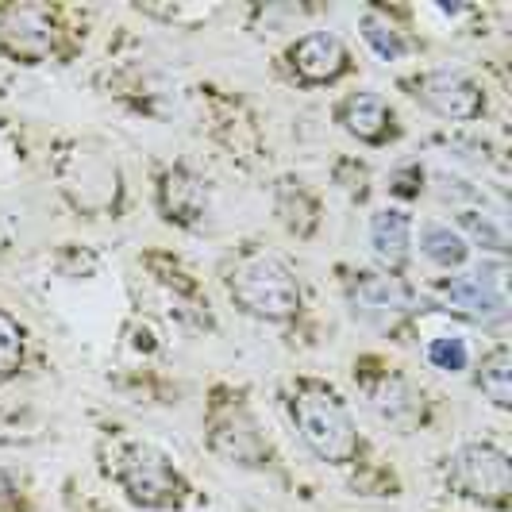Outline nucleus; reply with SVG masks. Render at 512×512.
<instances>
[{"label":"nucleus","instance_id":"obj_11","mask_svg":"<svg viewBox=\"0 0 512 512\" xmlns=\"http://www.w3.org/2000/svg\"><path fill=\"white\" fill-rule=\"evenodd\" d=\"M439 293H443L447 305L462 312V316H470L474 324H505L509 320V301L501 293V282L489 278L482 266H478V274L447 278L439 285Z\"/></svg>","mask_w":512,"mask_h":512},{"label":"nucleus","instance_id":"obj_2","mask_svg":"<svg viewBox=\"0 0 512 512\" xmlns=\"http://www.w3.org/2000/svg\"><path fill=\"white\" fill-rule=\"evenodd\" d=\"M224 289L231 305L266 324H289L301 312V282L278 255L239 251L224 266Z\"/></svg>","mask_w":512,"mask_h":512},{"label":"nucleus","instance_id":"obj_19","mask_svg":"<svg viewBox=\"0 0 512 512\" xmlns=\"http://www.w3.org/2000/svg\"><path fill=\"white\" fill-rule=\"evenodd\" d=\"M359 27H362L366 47L378 54L382 62H397V58H405V54H409V43H405L401 27L393 24L389 16H382V12H366Z\"/></svg>","mask_w":512,"mask_h":512},{"label":"nucleus","instance_id":"obj_15","mask_svg":"<svg viewBox=\"0 0 512 512\" xmlns=\"http://www.w3.org/2000/svg\"><path fill=\"white\" fill-rule=\"evenodd\" d=\"M366 397L397 428H412L416 420H424V393L397 370H385L378 382H366Z\"/></svg>","mask_w":512,"mask_h":512},{"label":"nucleus","instance_id":"obj_5","mask_svg":"<svg viewBox=\"0 0 512 512\" xmlns=\"http://www.w3.org/2000/svg\"><path fill=\"white\" fill-rule=\"evenodd\" d=\"M205 443L216 459L243 470H266L274 451L258 428L255 412L247 409V401L231 389H216L205 412Z\"/></svg>","mask_w":512,"mask_h":512},{"label":"nucleus","instance_id":"obj_1","mask_svg":"<svg viewBox=\"0 0 512 512\" xmlns=\"http://www.w3.org/2000/svg\"><path fill=\"white\" fill-rule=\"evenodd\" d=\"M289 420L320 462L347 466L359 459V424L335 385L320 382V378H297L289 385Z\"/></svg>","mask_w":512,"mask_h":512},{"label":"nucleus","instance_id":"obj_8","mask_svg":"<svg viewBox=\"0 0 512 512\" xmlns=\"http://www.w3.org/2000/svg\"><path fill=\"white\" fill-rule=\"evenodd\" d=\"M409 89L428 112H436L439 120H451V124H474L486 112L482 85L462 70H424L420 77H412Z\"/></svg>","mask_w":512,"mask_h":512},{"label":"nucleus","instance_id":"obj_4","mask_svg":"<svg viewBox=\"0 0 512 512\" xmlns=\"http://www.w3.org/2000/svg\"><path fill=\"white\" fill-rule=\"evenodd\" d=\"M112 482L128 493L131 505L139 509H181L189 501V482L181 474L174 459L166 451H158L151 443H116L112 447V462H108Z\"/></svg>","mask_w":512,"mask_h":512},{"label":"nucleus","instance_id":"obj_16","mask_svg":"<svg viewBox=\"0 0 512 512\" xmlns=\"http://www.w3.org/2000/svg\"><path fill=\"white\" fill-rule=\"evenodd\" d=\"M274 212L282 220V228L297 239H308L316 224H320V205L308 193V185L301 178H282L274 189Z\"/></svg>","mask_w":512,"mask_h":512},{"label":"nucleus","instance_id":"obj_6","mask_svg":"<svg viewBox=\"0 0 512 512\" xmlns=\"http://www.w3.org/2000/svg\"><path fill=\"white\" fill-rule=\"evenodd\" d=\"M447 482L470 505L486 509H509L512 501V462L497 443H466L455 451Z\"/></svg>","mask_w":512,"mask_h":512},{"label":"nucleus","instance_id":"obj_22","mask_svg":"<svg viewBox=\"0 0 512 512\" xmlns=\"http://www.w3.org/2000/svg\"><path fill=\"white\" fill-rule=\"evenodd\" d=\"M462 228L474 231V239L482 243V247H493V251H505V231H497L493 224H489L486 216L478 220L474 212H462Z\"/></svg>","mask_w":512,"mask_h":512},{"label":"nucleus","instance_id":"obj_3","mask_svg":"<svg viewBox=\"0 0 512 512\" xmlns=\"http://www.w3.org/2000/svg\"><path fill=\"white\" fill-rule=\"evenodd\" d=\"M54 178L58 189L81 216H108L120 208L124 174L120 162L93 139H70L54 154Z\"/></svg>","mask_w":512,"mask_h":512},{"label":"nucleus","instance_id":"obj_13","mask_svg":"<svg viewBox=\"0 0 512 512\" xmlns=\"http://www.w3.org/2000/svg\"><path fill=\"white\" fill-rule=\"evenodd\" d=\"M158 208L170 224L178 228H193L201 224L208 212V185L189 166H174L158 181Z\"/></svg>","mask_w":512,"mask_h":512},{"label":"nucleus","instance_id":"obj_17","mask_svg":"<svg viewBox=\"0 0 512 512\" xmlns=\"http://www.w3.org/2000/svg\"><path fill=\"white\" fill-rule=\"evenodd\" d=\"M420 247V255L428 258L439 270H459L462 262L470 258V243L462 239V231H455L451 224H420V239L412 243Z\"/></svg>","mask_w":512,"mask_h":512},{"label":"nucleus","instance_id":"obj_9","mask_svg":"<svg viewBox=\"0 0 512 512\" xmlns=\"http://www.w3.org/2000/svg\"><path fill=\"white\" fill-rule=\"evenodd\" d=\"M285 66L297 85L316 89V85H335L351 70V51L335 31H308L297 43H289Z\"/></svg>","mask_w":512,"mask_h":512},{"label":"nucleus","instance_id":"obj_18","mask_svg":"<svg viewBox=\"0 0 512 512\" xmlns=\"http://www.w3.org/2000/svg\"><path fill=\"white\" fill-rule=\"evenodd\" d=\"M474 385L482 389V397H486V401H493L497 409H509V405H512V359H509V347H493L486 359L478 362Z\"/></svg>","mask_w":512,"mask_h":512},{"label":"nucleus","instance_id":"obj_14","mask_svg":"<svg viewBox=\"0 0 512 512\" xmlns=\"http://www.w3.org/2000/svg\"><path fill=\"white\" fill-rule=\"evenodd\" d=\"M370 251L378 258L382 274H405L412 258V220L401 208H378L370 216Z\"/></svg>","mask_w":512,"mask_h":512},{"label":"nucleus","instance_id":"obj_10","mask_svg":"<svg viewBox=\"0 0 512 512\" xmlns=\"http://www.w3.org/2000/svg\"><path fill=\"white\" fill-rule=\"evenodd\" d=\"M58 31H54L51 16L43 8H8L0 12V51L16 62H43L47 54H54Z\"/></svg>","mask_w":512,"mask_h":512},{"label":"nucleus","instance_id":"obj_7","mask_svg":"<svg viewBox=\"0 0 512 512\" xmlns=\"http://www.w3.org/2000/svg\"><path fill=\"white\" fill-rule=\"evenodd\" d=\"M347 305H351V316L366 328L397 332L401 324H409L416 316L420 301L405 278L382 274V270H359L347 282Z\"/></svg>","mask_w":512,"mask_h":512},{"label":"nucleus","instance_id":"obj_21","mask_svg":"<svg viewBox=\"0 0 512 512\" xmlns=\"http://www.w3.org/2000/svg\"><path fill=\"white\" fill-rule=\"evenodd\" d=\"M424 355L443 374H459V370H466V362H470L466 339H459V335H436V339H428V351Z\"/></svg>","mask_w":512,"mask_h":512},{"label":"nucleus","instance_id":"obj_20","mask_svg":"<svg viewBox=\"0 0 512 512\" xmlns=\"http://www.w3.org/2000/svg\"><path fill=\"white\" fill-rule=\"evenodd\" d=\"M27 359V335L20 328V320L0 308V378H16L24 370Z\"/></svg>","mask_w":512,"mask_h":512},{"label":"nucleus","instance_id":"obj_12","mask_svg":"<svg viewBox=\"0 0 512 512\" xmlns=\"http://www.w3.org/2000/svg\"><path fill=\"white\" fill-rule=\"evenodd\" d=\"M335 124L366 147H385L397 135V116L378 93H351L335 104Z\"/></svg>","mask_w":512,"mask_h":512}]
</instances>
